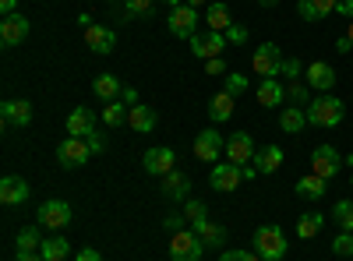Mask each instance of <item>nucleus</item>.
I'll use <instances>...</instances> for the list:
<instances>
[{"instance_id":"f257e3e1","label":"nucleus","mask_w":353,"mask_h":261,"mask_svg":"<svg viewBox=\"0 0 353 261\" xmlns=\"http://www.w3.org/2000/svg\"><path fill=\"white\" fill-rule=\"evenodd\" d=\"M343 117H346V106L336 96H321V99L307 103V124H314V127H336V124H343Z\"/></svg>"},{"instance_id":"bb28decb","label":"nucleus","mask_w":353,"mask_h":261,"mask_svg":"<svg viewBox=\"0 0 353 261\" xmlns=\"http://www.w3.org/2000/svg\"><path fill=\"white\" fill-rule=\"evenodd\" d=\"M283 149L279 145H269V149H261L258 156H254V166H258V173H276L279 166H283Z\"/></svg>"},{"instance_id":"ddd939ff","label":"nucleus","mask_w":353,"mask_h":261,"mask_svg":"<svg viewBox=\"0 0 353 261\" xmlns=\"http://www.w3.org/2000/svg\"><path fill=\"white\" fill-rule=\"evenodd\" d=\"M219 152H226V141L219 138V131H201V134L194 138V156H198L201 163H216Z\"/></svg>"},{"instance_id":"72a5a7b5","label":"nucleus","mask_w":353,"mask_h":261,"mask_svg":"<svg viewBox=\"0 0 353 261\" xmlns=\"http://www.w3.org/2000/svg\"><path fill=\"white\" fill-rule=\"evenodd\" d=\"M332 219L339 222V229L353 233V201H336V205H332Z\"/></svg>"},{"instance_id":"49530a36","label":"nucleus","mask_w":353,"mask_h":261,"mask_svg":"<svg viewBox=\"0 0 353 261\" xmlns=\"http://www.w3.org/2000/svg\"><path fill=\"white\" fill-rule=\"evenodd\" d=\"M297 11H301L304 21H318V11L311 8V0H297Z\"/></svg>"},{"instance_id":"aec40b11","label":"nucleus","mask_w":353,"mask_h":261,"mask_svg":"<svg viewBox=\"0 0 353 261\" xmlns=\"http://www.w3.org/2000/svg\"><path fill=\"white\" fill-rule=\"evenodd\" d=\"M159 180H163V194H166L170 201L188 198V191H191V177H188V173H181V169L166 173V177H159Z\"/></svg>"},{"instance_id":"3c124183","label":"nucleus","mask_w":353,"mask_h":261,"mask_svg":"<svg viewBox=\"0 0 353 261\" xmlns=\"http://www.w3.org/2000/svg\"><path fill=\"white\" fill-rule=\"evenodd\" d=\"M18 261H46L43 251H18Z\"/></svg>"},{"instance_id":"6ab92c4d","label":"nucleus","mask_w":353,"mask_h":261,"mask_svg":"<svg viewBox=\"0 0 353 261\" xmlns=\"http://www.w3.org/2000/svg\"><path fill=\"white\" fill-rule=\"evenodd\" d=\"M307 85H311V89L329 92L332 85H336V71H332V64H325V61H314V64L307 67Z\"/></svg>"},{"instance_id":"a18cd8bd","label":"nucleus","mask_w":353,"mask_h":261,"mask_svg":"<svg viewBox=\"0 0 353 261\" xmlns=\"http://www.w3.org/2000/svg\"><path fill=\"white\" fill-rule=\"evenodd\" d=\"M85 141H88V149H92V156H96V152H103V149H106V138H103V134H99V131H92V134H88V138H85Z\"/></svg>"},{"instance_id":"9d476101","label":"nucleus","mask_w":353,"mask_h":261,"mask_svg":"<svg viewBox=\"0 0 353 261\" xmlns=\"http://www.w3.org/2000/svg\"><path fill=\"white\" fill-rule=\"evenodd\" d=\"M39 226L43 229H64L68 222H71V205L68 201H61V198H50L46 205H39Z\"/></svg>"},{"instance_id":"cd10ccee","label":"nucleus","mask_w":353,"mask_h":261,"mask_svg":"<svg viewBox=\"0 0 353 261\" xmlns=\"http://www.w3.org/2000/svg\"><path fill=\"white\" fill-rule=\"evenodd\" d=\"M321 226H325V216H321V212H304L297 219V237L301 240H311V237L321 233Z\"/></svg>"},{"instance_id":"4468645a","label":"nucleus","mask_w":353,"mask_h":261,"mask_svg":"<svg viewBox=\"0 0 353 261\" xmlns=\"http://www.w3.org/2000/svg\"><path fill=\"white\" fill-rule=\"evenodd\" d=\"M226 46V32H209V36H191V53L201 56V61H212V56H223Z\"/></svg>"},{"instance_id":"5fc2aeb1","label":"nucleus","mask_w":353,"mask_h":261,"mask_svg":"<svg viewBox=\"0 0 353 261\" xmlns=\"http://www.w3.org/2000/svg\"><path fill=\"white\" fill-rule=\"evenodd\" d=\"M336 50H339V53H350V50H353V43H350V39H346V36H343V39H339V43H336Z\"/></svg>"},{"instance_id":"5701e85b","label":"nucleus","mask_w":353,"mask_h":261,"mask_svg":"<svg viewBox=\"0 0 353 261\" xmlns=\"http://www.w3.org/2000/svg\"><path fill=\"white\" fill-rule=\"evenodd\" d=\"M304 124H307V109H304V106H286V109L279 113V127H283L286 134H301Z\"/></svg>"},{"instance_id":"bf43d9fd","label":"nucleus","mask_w":353,"mask_h":261,"mask_svg":"<svg viewBox=\"0 0 353 261\" xmlns=\"http://www.w3.org/2000/svg\"><path fill=\"white\" fill-rule=\"evenodd\" d=\"M346 39L353 43V21H350V28H346Z\"/></svg>"},{"instance_id":"f3484780","label":"nucleus","mask_w":353,"mask_h":261,"mask_svg":"<svg viewBox=\"0 0 353 261\" xmlns=\"http://www.w3.org/2000/svg\"><path fill=\"white\" fill-rule=\"evenodd\" d=\"M156 121H159V113H156L152 106H145V103L131 106V113H128V124H131V131H138V134H152V131H156Z\"/></svg>"},{"instance_id":"de8ad7c7","label":"nucleus","mask_w":353,"mask_h":261,"mask_svg":"<svg viewBox=\"0 0 353 261\" xmlns=\"http://www.w3.org/2000/svg\"><path fill=\"white\" fill-rule=\"evenodd\" d=\"M74 261H103V254H99V251H96V247H81V251H78V258H74Z\"/></svg>"},{"instance_id":"9b49d317","label":"nucleus","mask_w":353,"mask_h":261,"mask_svg":"<svg viewBox=\"0 0 353 261\" xmlns=\"http://www.w3.org/2000/svg\"><path fill=\"white\" fill-rule=\"evenodd\" d=\"M141 166H145V173H152V177H166V173L176 169V152L173 149H149L141 156Z\"/></svg>"},{"instance_id":"c756f323","label":"nucleus","mask_w":353,"mask_h":261,"mask_svg":"<svg viewBox=\"0 0 353 261\" xmlns=\"http://www.w3.org/2000/svg\"><path fill=\"white\" fill-rule=\"evenodd\" d=\"M325 184L329 180H321V177H314V173H311V177H301L297 180V194L307 198V201H318V198H325Z\"/></svg>"},{"instance_id":"c03bdc74","label":"nucleus","mask_w":353,"mask_h":261,"mask_svg":"<svg viewBox=\"0 0 353 261\" xmlns=\"http://www.w3.org/2000/svg\"><path fill=\"white\" fill-rule=\"evenodd\" d=\"M283 78H286V81L301 78V61H293V56H290V61H283Z\"/></svg>"},{"instance_id":"2f4dec72","label":"nucleus","mask_w":353,"mask_h":261,"mask_svg":"<svg viewBox=\"0 0 353 261\" xmlns=\"http://www.w3.org/2000/svg\"><path fill=\"white\" fill-rule=\"evenodd\" d=\"M128 113H131L128 103H106V106H103V124H106V127H121V124L128 121Z\"/></svg>"},{"instance_id":"37998d69","label":"nucleus","mask_w":353,"mask_h":261,"mask_svg":"<svg viewBox=\"0 0 353 261\" xmlns=\"http://www.w3.org/2000/svg\"><path fill=\"white\" fill-rule=\"evenodd\" d=\"M336 4H339V0H311V8L318 11V18H325V14H332V11H336Z\"/></svg>"},{"instance_id":"2eb2a0df","label":"nucleus","mask_w":353,"mask_h":261,"mask_svg":"<svg viewBox=\"0 0 353 261\" xmlns=\"http://www.w3.org/2000/svg\"><path fill=\"white\" fill-rule=\"evenodd\" d=\"M85 46L92 50V53H113L117 46V32L106 25H88L85 28Z\"/></svg>"},{"instance_id":"20e7f679","label":"nucleus","mask_w":353,"mask_h":261,"mask_svg":"<svg viewBox=\"0 0 353 261\" xmlns=\"http://www.w3.org/2000/svg\"><path fill=\"white\" fill-rule=\"evenodd\" d=\"M251 71L261 74V78L283 74V53H279V46H276V43H261V46L254 50V56H251Z\"/></svg>"},{"instance_id":"f03ea898","label":"nucleus","mask_w":353,"mask_h":261,"mask_svg":"<svg viewBox=\"0 0 353 261\" xmlns=\"http://www.w3.org/2000/svg\"><path fill=\"white\" fill-rule=\"evenodd\" d=\"M286 233L279 226H258L254 229V251L265 258V261H283V254H286Z\"/></svg>"},{"instance_id":"423d86ee","label":"nucleus","mask_w":353,"mask_h":261,"mask_svg":"<svg viewBox=\"0 0 353 261\" xmlns=\"http://www.w3.org/2000/svg\"><path fill=\"white\" fill-rule=\"evenodd\" d=\"M57 159H61L64 169H78V166H85L88 159H92V149H88L85 138H71L68 134L61 145H57Z\"/></svg>"},{"instance_id":"0eeeda50","label":"nucleus","mask_w":353,"mask_h":261,"mask_svg":"<svg viewBox=\"0 0 353 261\" xmlns=\"http://www.w3.org/2000/svg\"><path fill=\"white\" fill-rule=\"evenodd\" d=\"M339 166H343V156L332 149V145H318V149L311 152V173L321 177V180H332L339 173Z\"/></svg>"},{"instance_id":"c9c22d12","label":"nucleus","mask_w":353,"mask_h":261,"mask_svg":"<svg viewBox=\"0 0 353 261\" xmlns=\"http://www.w3.org/2000/svg\"><path fill=\"white\" fill-rule=\"evenodd\" d=\"M286 99H293V103H311V85L301 81V78H293V81L286 85Z\"/></svg>"},{"instance_id":"603ef678","label":"nucleus","mask_w":353,"mask_h":261,"mask_svg":"<svg viewBox=\"0 0 353 261\" xmlns=\"http://www.w3.org/2000/svg\"><path fill=\"white\" fill-rule=\"evenodd\" d=\"M219 261H244V251H223Z\"/></svg>"},{"instance_id":"39448f33","label":"nucleus","mask_w":353,"mask_h":261,"mask_svg":"<svg viewBox=\"0 0 353 261\" xmlns=\"http://www.w3.org/2000/svg\"><path fill=\"white\" fill-rule=\"evenodd\" d=\"M198 21H201L198 8L181 4V8H173V11H170L166 28H170V36H176V39H191V36H194V28H198Z\"/></svg>"},{"instance_id":"a19ab883","label":"nucleus","mask_w":353,"mask_h":261,"mask_svg":"<svg viewBox=\"0 0 353 261\" xmlns=\"http://www.w3.org/2000/svg\"><path fill=\"white\" fill-rule=\"evenodd\" d=\"M244 39H248V28L233 21V25L226 28V43H244Z\"/></svg>"},{"instance_id":"f8f14e48","label":"nucleus","mask_w":353,"mask_h":261,"mask_svg":"<svg viewBox=\"0 0 353 261\" xmlns=\"http://www.w3.org/2000/svg\"><path fill=\"white\" fill-rule=\"evenodd\" d=\"M0 117H4L8 127H28L32 124V103L28 99H8L0 106Z\"/></svg>"},{"instance_id":"e2e57ef3","label":"nucleus","mask_w":353,"mask_h":261,"mask_svg":"<svg viewBox=\"0 0 353 261\" xmlns=\"http://www.w3.org/2000/svg\"><path fill=\"white\" fill-rule=\"evenodd\" d=\"M350 187H353V177H350Z\"/></svg>"},{"instance_id":"7ed1b4c3","label":"nucleus","mask_w":353,"mask_h":261,"mask_svg":"<svg viewBox=\"0 0 353 261\" xmlns=\"http://www.w3.org/2000/svg\"><path fill=\"white\" fill-rule=\"evenodd\" d=\"M205 254V244L194 229H181V233H173L170 240V261H201Z\"/></svg>"},{"instance_id":"680f3d73","label":"nucleus","mask_w":353,"mask_h":261,"mask_svg":"<svg viewBox=\"0 0 353 261\" xmlns=\"http://www.w3.org/2000/svg\"><path fill=\"white\" fill-rule=\"evenodd\" d=\"M188 4H191V8H198V4H205V0H188Z\"/></svg>"},{"instance_id":"4d7b16f0","label":"nucleus","mask_w":353,"mask_h":261,"mask_svg":"<svg viewBox=\"0 0 353 261\" xmlns=\"http://www.w3.org/2000/svg\"><path fill=\"white\" fill-rule=\"evenodd\" d=\"M159 4H170V8H181L184 0H159Z\"/></svg>"},{"instance_id":"79ce46f5","label":"nucleus","mask_w":353,"mask_h":261,"mask_svg":"<svg viewBox=\"0 0 353 261\" xmlns=\"http://www.w3.org/2000/svg\"><path fill=\"white\" fill-rule=\"evenodd\" d=\"M205 74L226 78V64H223V56H212V61H205Z\"/></svg>"},{"instance_id":"13d9d810","label":"nucleus","mask_w":353,"mask_h":261,"mask_svg":"<svg viewBox=\"0 0 353 261\" xmlns=\"http://www.w3.org/2000/svg\"><path fill=\"white\" fill-rule=\"evenodd\" d=\"M258 4H261V8H272V4H279V0H258Z\"/></svg>"},{"instance_id":"dca6fc26","label":"nucleus","mask_w":353,"mask_h":261,"mask_svg":"<svg viewBox=\"0 0 353 261\" xmlns=\"http://www.w3.org/2000/svg\"><path fill=\"white\" fill-rule=\"evenodd\" d=\"M25 36H28V18L21 11L18 14H8L4 21H0V39H4V46H18Z\"/></svg>"},{"instance_id":"052dcab7","label":"nucleus","mask_w":353,"mask_h":261,"mask_svg":"<svg viewBox=\"0 0 353 261\" xmlns=\"http://www.w3.org/2000/svg\"><path fill=\"white\" fill-rule=\"evenodd\" d=\"M343 163H346V166H353V152H350V156H346V159H343Z\"/></svg>"},{"instance_id":"864d4df0","label":"nucleus","mask_w":353,"mask_h":261,"mask_svg":"<svg viewBox=\"0 0 353 261\" xmlns=\"http://www.w3.org/2000/svg\"><path fill=\"white\" fill-rule=\"evenodd\" d=\"M121 99H124L128 106H138V92H134V89H124V92H121Z\"/></svg>"},{"instance_id":"412c9836","label":"nucleus","mask_w":353,"mask_h":261,"mask_svg":"<svg viewBox=\"0 0 353 261\" xmlns=\"http://www.w3.org/2000/svg\"><path fill=\"white\" fill-rule=\"evenodd\" d=\"M25 198H28V184L21 177H4L0 180V201H4V205H21Z\"/></svg>"},{"instance_id":"4be33fe9","label":"nucleus","mask_w":353,"mask_h":261,"mask_svg":"<svg viewBox=\"0 0 353 261\" xmlns=\"http://www.w3.org/2000/svg\"><path fill=\"white\" fill-rule=\"evenodd\" d=\"M258 103L265 106V109H272L276 103H283L286 99V89H283V85L276 81V78H261V85H258Z\"/></svg>"},{"instance_id":"6e6552de","label":"nucleus","mask_w":353,"mask_h":261,"mask_svg":"<svg viewBox=\"0 0 353 261\" xmlns=\"http://www.w3.org/2000/svg\"><path fill=\"white\" fill-rule=\"evenodd\" d=\"M254 156H258V152H254V138H251L248 131H237V134H230V138H226V163H233V166H248Z\"/></svg>"},{"instance_id":"4c0bfd02","label":"nucleus","mask_w":353,"mask_h":261,"mask_svg":"<svg viewBox=\"0 0 353 261\" xmlns=\"http://www.w3.org/2000/svg\"><path fill=\"white\" fill-rule=\"evenodd\" d=\"M223 92H230L233 99H237L241 92H248V74H226V85H223Z\"/></svg>"},{"instance_id":"f704fd0d","label":"nucleus","mask_w":353,"mask_h":261,"mask_svg":"<svg viewBox=\"0 0 353 261\" xmlns=\"http://www.w3.org/2000/svg\"><path fill=\"white\" fill-rule=\"evenodd\" d=\"M184 216H188V226H198V222H205V219H209V209H205V201H198V198H188Z\"/></svg>"},{"instance_id":"473e14b6","label":"nucleus","mask_w":353,"mask_h":261,"mask_svg":"<svg viewBox=\"0 0 353 261\" xmlns=\"http://www.w3.org/2000/svg\"><path fill=\"white\" fill-rule=\"evenodd\" d=\"M18 251H43V237H39V226H25L18 233Z\"/></svg>"},{"instance_id":"6e6d98bb","label":"nucleus","mask_w":353,"mask_h":261,"mask_svg":"<svg viewBox=\"0 0 353 261\" xmlns=\"http://www.w3.org/2000/svg\"><path fill=\"white\" fill-rule=\"evenodd\" d=\"M244 261H265V258H261L258 251H244Z\"/></svg>"},{"instance_id":"c85d7f7f","label":"nucleus","mask_w":353,"mask_h":261,"mask_svg":"<svg viewBox=\"0 0 353 261\" xmlns=\"http://www.w3.org/2000/svg\"><path fill=\"white\" fill-rule=\"evenodd\" d=\"M205 21H209L212 32H226V28L233 25V18H230V8H226V4H209V11H205Z\"/></svg>"},{"instance_id":"ea45409f","label":"nucleus","mask_w":353,"mask_h":261,"mask_svg":"<svg viewBox=\"0 0 353 261\" xmlns=\"http://www.w3.org/2000/svg\"><path fill=\"white\" fill-rule=\"evenodd\" d=\"M184 222H188V216L181 212V216H176V212H170L166 219H163V229H166V233H181V229H184Z\"/></svg>"},{"instance_id":"1a4fd4ad","label":"nucleus","mask_w":353,"mask_h":261,"mask_svg":"<svg viewBox=\"0 0 353 261\" xmlns=\"http://www.w3.org/2000/svg\"><path fill=\"white\" fill-rule=\"evenodd\" d=\"M209 184L212 191H237L244 184V166H233V163H216L212 173H209Z\"/></svg>"},{"instance_id":"8fccbe9b","label":"nucleus","mask_w":353,"mask_h":261,"mask_svg":"<svg viewBox=\"0 0 353 261\" xmlns=\"http://www.w3.org/2000/svg\"><path fill=\"white\" fill-rule=\"evenodd\" d=\"M336 14H346V18L353 21V0H339V4H336Z\"/></svg>"},{"instance_id":"a878e982","label":"nucleus","mask_w":353,"mask_h":261,"mask_svg":"<svg viewBox=\"0 0 353 261\" xmlns=\"http://www.w3.org/2000/svg\"><path fill=\"white\" fill-rule=\"evenodd\" d=\"M191 229L201 237L205 247H219V244H226V229H223L219 222H212V219H205V222H198V226H191Z\"/></svg>"},{"instance_id":"e433bc0d","label":"nucleus","mask_w":353,"mask_h":261,"mask_svg":"<svg viewBox=\"0 0 353 261\" xmlns=\"http://www.w3.org/2000/svg\"><path fill=\"white\" fill-rule=\"evenodd\" d=\"M124 8H128V14H134V18H149V14L156 11V0H124Z\"/></svg>"},{"instance_id":"09e8293b","label":"nucleus","mask_w":353,"mask_h":261,"mask_svg":"<svg viewBox=\"0 0 353 261\" xmlns=\"http://www.w3.org/2000/svg\"><path fill=\"white\" fill-rule=\"evenodd\" d=\"M0 14H18V0H0Z\"/></svg>"},{"instance_id":"393cba45","label":"nucleus","mask_w":353,"mask_h":261,"mask_svg":"<svg viewBox=\"0 0 353 261\" xmlns=\"http://www.w3.org/2000/svg\"><path fill=\"white\" fill-rule=\"evenodd\" d=\"M233 99L230 92H219V96H212V103H209V121L212 124H226L230 117H233Z\"/></svg>"},{"instance_id":"a211bd4d","label":"nucleus","mask_w":353,"mask_h":261,"mask_svg":"<svg viewBox=\"0 0 353 261\" xmlns=\"http://www.w3.org/2000/svg\"><path fill=\"white\" fill-rule=\"evenodd\" d=\"M92 131H96V113L85 109V106L71 109V117H68V134H71V138H88Z\"/></svg>"},{"instance_id":"58836bf2","label":"nucleus","mask_w":353,"mask_h":261,"mask_svg":"<svg viewBox=\"0 0 353 261\" xmlns=\"http://www.w3.org/2000/svg\"><path fill=\"white\" fill-rule=\"evenodd\" d=\"M332 254L336 258H350L353 254V233H346V229H343V233L332 240Z\"/></svg>"},{"instance_id":"b1692460","label":"nucleus","mask_w":353,"mask_h":261,"mask_svg":"<svg viewBox=\"0 0 353 261\" xmlns=\"http://www.w3.org/2000/svg\"><path fill=\"white\" fill-rule=\"evenodd\" d=\"M92 92H96L103 103H113L117 96L124 92V85H121V78H117V74H99V78L92 81Z\"/></svg>"},{"instance_id":"7c9ffc66","label":"nucleus","mask_w":353,"mask_h":261,"mask_svg":"<svg viewBox=\"0 0 353 261\" xmlns=\"http://www.w3.org/2000/svg\"><path fill=\"white\" fill-rule=\"evenodd\" d=\"M68 251H71V240H64V237H50V240H43V258H46V261H64Z\"/></svg>"}]
</instances>
